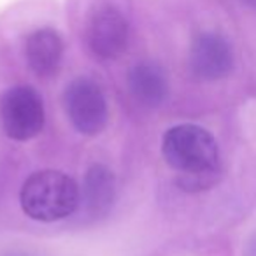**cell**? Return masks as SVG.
I'll use <instances>...</instances> for the list:
<instances>
[{"label": "cell", "instance_id": "cell-10", "mask_svg": "<svg viewBox=\"0 0 256 256\" xmlns=\"http://www.w3.org/2000/svg\"><path fill=\"white\" fill-rule=\"evenodd\" d=\"M248 256H256V238H254V242H251V246H249Z\"/></svg>", "mask_w": 256, "mask_h": 256}, {"label": "cell", "instance_id": "cell-1", "mask_svg": "<svg viewBox=\"0 0 256 256\" xmlns=\"http://www.w3.org/2000/svg\"><path fill=\"white\" fill-rule=\"evenodd\" d=\"M136 0H70L78 11L79 32L86 51L98 62L124 56L134 36Z\"/></svg>", "mask_w": 256, "mask_h": 256}, {"label": "cell", "instance_id": "cell-11", "mask_svg": "<svg viewBox=\"0 0 256 256\" xmlns=\"http://www.w3.org/2000/svg\"><path fill=\"white\" fill-rule=\"evenodd\" d=\"M240 2H244L248 6H256V0H240Z\"/></svg>", "mask_w": 256, "mask_h": 256}, {"label": "cell", "instance_id": "cell-5", "mask_svg": "<svg viewBox=\"0 0 256 256\" xmlns=\"http://www.w3.org/2000/svg\"><path fill=\"white\" fill-rule=\"evenodd\" d=\"M68 121L79 134L95 137L109 123V104L102 86L88 76H79L67 82L62 95Z\"/></svg>", "mask_w": 256, "mask_h": 256}, {"label": "cell", "instance_id": "cell-2", "mask_svg": "<svg viewBox=\"0 0 256 256\" xmlns=\"http://www.w3.org/2000/svg\"><path fill=\"white\" fill-rule=\"evenodd\" d=\"M162 154L168 167L181 174L182 190H198L207 186L220 167V148L207 128L182 123L168 128L162 139Z\"/></svg>", "mask_w": 256, "mask_h": 256}, {"label": "cell", "instance_id": "cell-4", "mask_svg": "<svg viewBox=\"0 0 256 256\" xmlns=\"http://www.w3.org/2000/svg\"><path fill=\"white\" fill-rule=\"evenodd\" d=\"M0 124L12 140L26 142L39 137L46 124L42 95L30 84H16L0 96Z\"/></svg>", "mask_w": 256, "mask_h": 256}, {"label": "cell", "instance_id": "cell-3", "mask_svg": "<svg viewBox=\"0 0 256 256\" xmlns=\"http://www.w3.org/2000/svg\"><path fill=\"white\" fill-rule=\"evenodd\" d=\"M20 206L25 216L34 221H62L72 216L81 206V186L62 170H36L23 181Z\"/></svg>", "mask_w": 256, "mask_h": 256}, {"label": "cell", "instance_id": "cell-9", "mask_svg": "<svg viewBox=\"0 0 256 256\" xmlns=\"http://www.w3.org/2000/svg\"><path fill=\"white\" fill-rule=\"evenodd\" d=\"M116 200V176L107 165L93 164L86 170L81 188V206L86 218L100 220L110 212ZM79 206V207H81Z\"/></svg>", "mask_w": 256, "mask_h": 256}, {"label": "cell", "instance_id": "cell-7", "mask_svg": "<svg viewBox=\"0 0 256 256\" xmlns=\"http://www.w3.org/2000/svg\"><path fill=\"white\" fill-rule=\"evenodd\" d=\"M190 72L200 81H220L234 68V50L223 34L202 30L192 37L188 50Z\"/></svg>", "mask_w": 256, "mask_h": 256}, {"label": "cell", "instance_id": "cell-6", "mask_svg": "<svg viewBox=\"0 0 256 256\" xmlns=\"http://www.w3.org/2000/svg\"><path fill=\"white\" fill-rule=\"evenodd\" d=\"M65 37L53 23H37L25 30L22 53L26 67L40 79L56 78L65 60Z\"/></svg>", "mask_w": 256, "mask_h": 256}, {"label": "cell", "instance_id": "cell-8", "mask_svg": "<svg viewBox=\"0 0 256 256\" xmlns=\"http://www.w3.org/2000/svg\"><path fill=\"white\" fill-rule=\"evenodd\" d=\"M126 88L140 107L156 109L168 96V76L160 62L142 58L128 68Z\"/></svg>", "mask_w": 256, "mask_h": 256}, {"label": "cell", "instance_id": "cell-12", "mask_svg": "<svg viewBox=\"0 0 256 256\" xmlns=\"http://www.w3.org/2000/svg\"><path fill=\"white\" fill-rule=\"evenodd\" d=\"M11 256H26V254H11Z\"/></svg>", "mask_w": 256, "mask_h": 256}]
</instances>
